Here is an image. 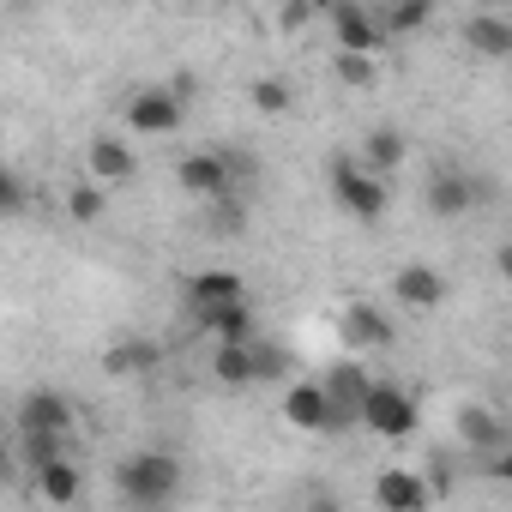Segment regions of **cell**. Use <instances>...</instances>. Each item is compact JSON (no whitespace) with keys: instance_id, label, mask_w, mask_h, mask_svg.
<instances>
[{"instance_id":"1","label":"cell","mask_w":512,"mask_h":512,"mask_svg":"<svg viewBox=\"0 0 512 512\" xmlns=\"http://www.w3.org/2000/svg\"><path fill=\"white\" fill-rule=\"evenodd\" d=\"M356 422L380 440H410L416 422H422V404L410 386H392V380H368L362 398H356Z\"/></svg>"},{"instance_id":"2","label":"cell","mask_w":512,"mask_h":512,"mask_svg":"<svg viewBox=\"0 0 512 512\" xmlns=\"http://www.w3.org/2000/svg\"><path fill=\"white\" fill-rule=\"evenodd\" d=\"M115 488L133 506H163L181 494V458L175 452H133L115 464Z\"/></svg>"},{"instance_id":"3","label":"cell","mask_w":512,"mask_h":512,"mask_svg":"<svg viewBox=\"0 0 512 512\" xmlns=\"http://www.w3.org/2000/svg\"><path fill=\"white\" fill-rule=\"evenodd\" d=\"M332 199H338V211H350L356 223H380V217H386V175L362 169L356 157H338V163H332Z\"/></svg>"},{"instance_id":"4","label":"cell","mask_w":512,"mask_h":512,"mask_svg":"<svg viewBox=\"0 0 512 512\" xmlns=\"http://www.w3.org/2000/svg\"><path fill=\"white\" fill-rule=\"evenodd\" d=\"M187 127V97H175L169 85H145L127 97V133L139 139H169Z\"/></svg>"},{"instance_id":"5","label":"cell","mask_w":512,"mask_h":512,"mask_svg":"<svg viewBox=\"0 0 512 512\" xmlns=\"http://www.w3.org/2000/svg\"><path fill=\"white\" fill-rule=\"evenodd\" d=\"M284 422H290L296 434H344V428H350V416L332 404V392H326L320 380H296V386L284 392Z\"/></svg>"},{"instance_id":"6","label":"cell","mask_w":512,"mask_h":512,"mask_svg":"<svg viewBox=\"0 0 512 512\" xmlns=\"http://www.w3.org/2000/svg\"><path fill=\"white\" fill-rule=\"evenodd\" d=\"M494 199V181L470 175V169H434L428 175V211L434 217H470Z\"/></svg>"},{"instance_id":"7","label":"cell","mask_w":512,"mask_h":512,"mask_svg":"<svg viewBox=\"0 0 512 512\" xmlns=\"http://www.w3.org/2000/svg\"><path fill=\"white\" fill-rule=\"evenodd\" d=\"M235 157L229 151H193L175 163V181L193 193V199H217V193H235Z\"/></svg>"},{"instance_id":"8","label":"cell","mask_w":512,"mask_h":512,"mask_svg":"<svg viewBox=\"0 0 512 512\" xmlns=\"http://www.w3.org/2000/svg\"><path fill=\"white\" fill-rule=\"evenodd\" d=\"M332 37H338V49H350V55H380L392 37L380 31V19L362 7V0H332Z\"/></svg>"},{"instance_id":"9","label":"cell","mask_w":512,"mask_h":512,"mask_svg":"<svg viewBox=\"0 0 512 512\" xmlns=\"http://www.w3.org/2000/svg\"><path fill=\"white\" fill-rule=\"evenodd\" d=\"M85 175H91V181H103V187H127V181L139 175V157H133V145H127V139L97 133V139H91V151H85Z\"/></svg>"},{"instance_id":"10","label":"cell","mask_w":512,"mask_h":512,"mask_svg":"<svg viewBox=\"0 0 512 512\" xmlns=\"http://www.w3.org/2000/svg\"><path fill=\"white\" fill-rule=\"evenodd\" d=\"M157 368H163V344L157 338H121V344L103 350V374H115V380H145Z\"/></svg>"},{"instance_id":"11","label":"cell","mask_w":512,"mask_h":512,"mask_svg":"<svg viewBox=\"0 0 512 512\" xmlns=\"http://www.w3.org/2000/svg\"><path fill=\"white\" fill-rule=\"evenodd\" d=\"M428 500H434V488L422 470H380V482H374V506H386V512H422Z\"/></svg>"},{"instance_id":"12","label":"cell","mask_w":512,"mask_h":512,"mask_svg":"<svg viewBox=\"0 0 512 512\" xmlns=\"http://www.w3.org/2000/svg\"><path fill=\"white\" fill-rule=\"evenodd\" d=\"M392 296H398V308H410V314H434V308L446 302V278H440L434 266H404V272L392 278Z\"/></svg>"},{"instance_id":"13","label":"cell","mask_w":512,"mask_h":512,"mask_svg":"<svg viewBox=\"0 0 512 512\" xmlns=\"http://www.w3.org/2000/svg\"><path fill=\"white\" fill-rule=\"evenodd\" d=\"M193 326H205L217 344H235V338H253V308H247V296L205 302V308H193Z\"/></svg>"},{"instance_id":"14","label":"cell","mask_w":512,"mask_h":512,"mask_svg":"<svg viewBox=\"0 0 512 512\" xmlns=\"http://www.w3.org/2000/svg\"><path fill=\"white\" fill-rule=\"evenodd\" d=\"M73 398L67 392H55V386H37V392H25V404H19V428H55V434H73Z\"/></svg>"},{"instance_id":"15","label":"cell","mask_w":512,"mask_h":512,"mask_svg":"<svg viewBox=\"0 0 512 512\" xmlns=\"http://www.w3.org/2000/svg\"><path fill=\"white\" fill-rule=\"evenodd\" d=\"M344 338H350L356 350H392V344H398V326H392L374 302H350V308H344Z\"/></svg>"},{"instance_id":"16","label":"cell","mask_w":512,"mask_h":512,"mask_svg":"<svg viewBox=\"0 0 512 512\" xmlns=\"http://www.w3.org/2000/svg\"><path fill=\"white\" fill-rule=\"evenodd\" d=\"M464 49L482 55V61H506V55H512V19H500V13L464 19Z\"/></svg>"},{"instance_id":"17","label":"cell","mask_w":512,"mask_h":512,"mask_svg":"<svg viewBox=\"0 0 512 512\" xmlns=\"http://www.w3.org/2000/svg\"><path fill=\"white\" fill-rule=\"evenodd\" d=\"M458 440H464L470 452H500V446H506V416L488 410V404H464V410H458Z\"/></svg>"},{"instance_id":"18","label":"cell","mask_w":512,"mask_h":512,"mask_svg":"<svg viewBox=\"0 0 512 512\" xmlns=\"http://www.w3.org/2000/svg\"><path fill=\"white\" fill-rule=\"evenodd\" d=\"M404 157H410V145H404V133L398 127H368V139H362V169H374V175H398L404 169Z\"/></svg>"},{"instance_id":"19","label":"cell","mask_w":512,"mask_h":512,"mask_svg":"<svg viewBox=\"0 0 512 512\" xmlns=\"http://www.w3.org/2000/svg\"><path fill=\"white\" fill-rule=\"evenodd\" d=\"M37 476V494L49 500V506H73L79 494H85V470L73 464V458H55V464H43V470H31Z\"/></svg>"},{"instance_id":"20","label":"cell","mask_w":512,"mask_h":512,"mask_svg":"<svg viewBox=\"0 0 512 512\" xmlns=\"http://www.w3.org/2000/svg\"><path fill=\"white\" fill-rule=\"evenodd\" d=\"M67 452H73V434H55V428H19V458H25L31 470L55 464V458H67Z\"/></svg>"},{"instance_id":"21","label":"cell","mask_w":512,"mask_h":512,"mask_svg":"<svg viewBox=\"0 0 512 512\" xmlns=\"http://www.w3.org/2000/svg\"><path fill=\"white\" fill-rule=\"evenodd\" d=\"M428 19H434V0H392V7L380 13V31L398 43V37H416V31H428Z\"/></svg>"},{"instance_id":"22","label":"cell","mask_w":512,"mask_h":512,"mask_svg":"<svg viewBox=\"0 0 512 512\" xmlns=\"http://www.w3.org/2000/svg\"><path fill=\"white\" fill-rule=\"evenodd\" d=\"M211 374H217L223 386H253V338L217 344V356H211Z\"/></svg>"},{"instance_id":"23","label":"cell","mask_w":512,"mask_h":512,"mask_svg":"<svg viewBox=\"0 0 512 512\" xmlns=\"http://www.w3.org/2000/svg\"><path fill=\"white\" fill-rule=\"evenodd\" d=\"M103 211H109V187H103V181L85 175V181L67 187V217H73V223H103Z\"/></svg>"},{"instance_id":"24","label":"cell","mask_w":512,"mask_h":512,"mask_svg":"<svg viewBox=\"0 0 512 512\" xmlns=\"http://www.w3.org/2000/svg\"><path fill=\"white\" fill-rule=\"evenodd\" d=\"M320 386H326V392H332V404H338V410L356 422V398H362V386H368V368H356V362H338V368H332Z\"/></svg>"},{"instance_id":"25","label":"cell","mask_w":512,"mask_h":512,"mask_svg":"<svg viewBox=\"0 0 512 512\" xmlns=\"http://www.w3.org/2000/svg\"><path fill=\"white\" fill-rule=\"evenodd\" d=\"M229 296H241V278H235V272H193V278H187V308L229 302Z\"/></svg>"},{"instance_id":"26","label":"cell","mask_w":512,"mask_h":512,"mask_svg":"<svg viewBox=\"0 0 512 512\" xmlns=\"http://www.w3.org/2000/svg\"><path fill=\"white\" fill-rule=\"evenodd\" d=\"M247 103L260 109V115H272V121H278V115H290L296 91H290L284 79H253V85H247Z\"/></svg>"},{"instance_id":"27","label":"cell","mask_w":512,"mask_h":512,"mask_svg":"<svg viewBox=\"0 0 512 512\" xmlns=\"http://www.w3.org/2000/svg\"><path fill=\"white\" fill-rule=\"evenodd\" d=\"M332 73H338V79H344L350 91H368V85L380 79V55H350V49H338Z\"/></svg>"},{"instance_id":"28","label":"cell","mask_w":512,"mask_h":512,"mask_svg":"<svg viewBox=\"0 0 512 512\" xmlns=\"http://www.w3.org/2000/svg\"><path fill=\"white\" fill-rule=\"evenodd\" d=\"M241 229H247L241 199H235V193H217V199H211V235H241Z\"/></svg>"},{"instance_id":"29","label":"cell","mask_w":512,"mask_h":512,"mask_svg":"<svg viewBox=\"0 0 512 512\" xmlns=\"http://www.w3.org/2000/svg\"><path fill=\"white\" fill-rule=\"evenodd\" d=\"M290 374V356L278 344H253V380H284Z\"/></svg>"},{"instance_id":"30","label":"cell","mask_w":512,"mask_h":512,"mask_svg":"<svg viewBox=\"0 0 512 512\" xmlns=\"http://www.w3.org/2000/svg\"><path fill=\"white\" fill-rule=\"evenodd\" d=\"M13 211H25V181L13 169H0V217H13Z\"/></svg>"},{"instance_id":"31","label":"cell","mask_w":512,"mask_h":512,"mask_svg":"<svg viewBox=\"0 0 512 512\" xmlns=\"http://www.w3.org/2000/svg\"><path fill=\"white\" fill-rule=\"evenodd\" d=\"M302 19H314V7H308V0H290V7H284V25H302Z\"/></svg>"},{"instance_id":"32","label":"cell","mask_w":512,"mask_h":512,"mask_svg":"<svg viewBox=\"0 0 512 512\" xmlns=\"http://www.w3.org/2000/svg\"><path fill=\"white\" fill-rule=\"evenodd\" d=\"M308 7H314V13H326V7H332V0H308Z\"/></svg>"},{"instance_id":"33","label":"cell","mask_w":512,"mask_h":512,"mask_svg":"<svg viewBox=\"0 0 512 512\" xmlns=\"http://www.w3.org/2000/svg\"><path fill=\"white\" fill-rule=\"evenodd\" d=\"M199 7H217V0H199Z\"/></svg>"}]
</instances>
